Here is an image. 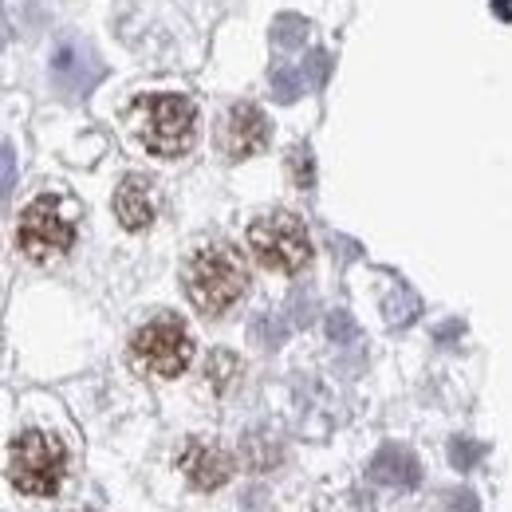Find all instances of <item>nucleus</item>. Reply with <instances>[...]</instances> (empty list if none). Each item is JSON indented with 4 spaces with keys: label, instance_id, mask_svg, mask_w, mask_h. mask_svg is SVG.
<instances>
[{
    "label": "nucleus",
    "instance_id": "f257e3e1",
    "mask_svg": "<svg viewBox=\"0 0 512 512\" xmlns=\"http://www.w3.org/2000/svg\"><path fill=\"white\" fill-rule=\"evenodd\" d=\"M249 288V272L237 249L201 245L186 264V296L201 316H225Z\"/></svg>",
    "mask_w": 512,
    "mask_h": 512
},
{
    "label": "nucleus",
    "instance_id": "f03ea898",
    "mask_svg": "<svg viewBox=\"0 0 512 512\" xmlns=\"http://www.w3.org/2000/svg\"><path fill=\"white\" fill-rule=\"evenodd\" d=\"M134 130L158 158H178L193 146L197 111L186 95H142L134 99Z\"/></svg>",
    "mask_w": 512,
    "mask_h": 512
},
{
    "label": "nucleus",
    "instance_id": "7ed1b4c3",
    "mask_svg": "<svg viewBox=\"0 0 512 512\" xmlns=\"http://www.w3.org/2000/svg\"><path fill=\"white\" fill-rule=\"evenodd\" d=\"M67 473V449L44 430H24L8 446V481L28 497H52Z\"/></svg>",
    "mask_w": 512,
    "mask_h": 512
},
{
    "label": "nucleus",
    "instance_id": "20e7f679",
    "mask_svg": "<svg viewBox=\"0 0 512 512\" xmlns=\"http://www.w3.org/2000/svg\"><path fill=\"white\" fill-rule=\"evenodd\" d=\"M193 359V339L186 323L178 316H154L142 323L130 339V363L142 375H158V379H178Z\"/></svg>",
    "mask_w": 512,
    "mask_h": 512
},
{
    "label": "nucleus",
    "instance_id": "39448f33",
    "mask_svg": "<svg viewBox=\"0 0 512 512\" xmlns=\"http://www.w3.org/2000/svg\"><path fill=\"white\" fill-rule=\"evenodd\" d=\"M249 249H253L256 264L268 272H300L312 260V237L304 229L300 217L292 213H264L249 225Z\"/></svg>",
    "mask_w": 512,
    "mask_h": 512
},
{
    "label": "nucleus",
    "instance_id": "423d86ee",
    "mask_svg": "<svg viewBox=\"0 0 512 512\" xmlns=\"http://www.w3.org/2000/svg\"><path fill=\"white\" fill-rule=\"evenodd\" d=\"M16 245L20 253L36 264H48V260H60V256L75 245V225L64 213V201L56 197H36L24 213H20V225H16Z\"/></svg>",
    "mask_w": 512,
    "mask_h": 512
},
{
    "label": "nucleus",
    "instance_id": "0eeeda50",
    "mask_svg": "<svg viewBox=\"0 0 512 512\" xmlns=\"http://www.w3.org/2000/svg\"><path fill=\"white\" fill-rule=\"evenodd\" d=\"M103 75V64L95 60V52L87 44H75L64 40L56 52H52V79L64 95H87Z\"/></svg>",
    "mask_w": 512,
    "mask_h": 512
},
{
    "label": "nucleus",
    "instance_id": "6e6552de",
    "mask_svg": "<svg viewBox=\"0 0 512 512\" xmlns=\"http://www.w3.org/2000/svg\"><path fill=\"white\" fill-rule=\"evenodd\" d=\"M178 465H182V473L190 477L193 489H205V493H209V489H221V485L233 477V457L217 446V442H201V438H190V442H186Z\"/></svg>",
    "mask_w": 512,
    "mask_h": 512
},
{
    "label": "nucleus",
    "instance_id": "1a4fd4ad",
    "mask_svg": "<svg viewBox=\"0 0 512 512\" xmlns=\"http://www.w3.org/2000/svg\"><path fill=\"white\" fill-rule=\"evenodd\" d=\"M268 134H272V127H268L264 111L253 107V103H237L229 111V119H225L221 142H225L229 158H253V154H260L268 146Z\"/></svg>",
    "mask_w": 512,
    "mask_h": 512
},
{
    "label": "nucleus",
    "instance_id": "9d476101",
    "mask_svg": "<svg viewBox=\"0 0 512 512\" xmlns=\"http://www.w3.org/2000/svg\"><path fill=\"white\" fill-rule=\"evenodd\" d=\"M115 217L130 233H138V229H146L154 221V193H150L146 178H138V174L123 178V186L115 190Z\"/></svg>",
    "mask_w": 512,
    "mask_h": 512
},
{
    "label": "nucleus",
    "instance_id": "9b49d317",
    "mask_svg": "<svg viewBox=\"0 0 512 512\" xmlns=\"http://www.w3.org/2000/svg\"><path fill=\"white\" fill-rule=\"evenodd\" d=\"M371 481L386 485V489H414L422 481V469L418 461L398 446H383L371 457Z\"/></svg>",
    "mask_w": 512,
    "mask_h": 512
},
{
    "label": "nucleus",
    "instance_id": "f8f14e48",
    "mask_svg": "<svg viewBox=\"0 0 512 512\" xmlns=\"http://www.w3.org/2000/svg\"><path fill=\"white\" fill-rule=\"evenodd\" d=\"M237 375H241V363H237L229 351H213V359H209V367H205L209 386H213L217 394H225L229 386L237 383Z\"/></svg>",
    "mask_w": 512,
    "mask_h": 512
},
{
    "label": "nucleus",
    "instance_id": "ddd939ff",
    "mask_svg": "<svg viewBox=\"0 0 512 512\" xmlns=\"http://www.w3.org/2000/svg\"><path fill=\"white\" fill-rule=\"evenodd\" d=\"M418 312H422V300H418L410 288H398V292L386 300V320L394 323V327L414 323V320H418Z\"/></svg>",
    "mask_w": 512,
    "mask_h": 512
},
{
    "label": "nucleus",
    "instance_id": "4468645a",
    "mask_svg": "<svg viewBox=\"0 0 512 512\" xmlns=\"http://www.w3.org/2000/svg\"><path fill=\"white\" fill-rule=\"evenodd\" d=\"M308 40V20L304 16H280L276 24H272V44L276 48H300Z\"/></svg>",
    "mask_w": 512,
    "mask_h": 512
},
{
    "label": "nucleus",
    "instance_id": "2eb2a0df",
    "mask_svg": "<svg viewBox=\"0 0 512 512\" xmlns=\"http://www.w3.org/2000/svg\"><path fill=\"white\" fill-rule=\"evenodd\" d=\"M304 87H308V83H304V71H292V67H276V71H272V99H276V103L300 99Z\"/></svg>",
    "mask_w": 512,
    "mask_h": 512
},
{
    "label": "nucleus",
    "instance_id": "dca6fc26",
    "mask_svg": "<svg viewBox=\"0 0 512 512\" xmlns=\"http://www.w3.org/2000/svg\"><path fill=\"white\" fill-rule=\"evenodd\" d=\"M288 170H292V182H296L300 190H312V186H316V162H312V150H308V146H296V150L288 154Z\"/></svg>",
    "mask_w": 512,
    "mask_h": 512
},
{
    "label": "nucleus",
    "instance_id": "f3484780",
    "mask_svg": "<svg viewBox=\"0 0 512 512\" xmlns=\"http://www.w3.org/2000/svg\"><path fill=\"white\" fill-rule=\"evenodd\" d=\"M284 335H288V327H284L280 316H256L253 320V339L260 347H280Z\"/></svg>",
    "mask_w": 512,
    "mask_h": 512
},
{
    "label": "nucleus",
    "instance_id": "a211bd4d",
    "mask_svg": "<svg viewBox=\"0 0 512 512\" xmlns=\"http://www.w3.org/2000/svg\"><path fill=\"white\" fill-rule=\"evenodd\" d=\"M481 457H485V446L473 442V438H453V442H449V461H453V469H473Z\"/></svg>",
    "mask_w": 512,
    "mask_h": 512
},
{
    "label": "nucleus",
    "instance_id": "6ab92c4d",
    "mask_svg": "<svg viewBox=\"0 0 512 512\" xmlns=\"http://www.w3.org/2000/svg\"><path fill=\"white\" fill-rule=\"evenodd\" d=\"M327 335H331L335 343H355V335H359V327H355V320H351L347 312H335V316L327 320Z\"/></svg>",
    "mask_w": 512,
    "mask_h": 512
},
{
    "label": "nucleus",
    "instance_id": "aec40b11",
    "mask_svg": "<svg viewBox=\"0 0 512 512\" xmlns=\"http://www.w3.org/2000/svg\"><path fill=\"white\" fill-rule=\"evenodd\" d=\"M327 71H331L327 52H312V56H308V64H304V79H308V87H323Z\"/></svg>",
    "mask_w": 512,
    "mask_h": 512
},
{
    "label": "nucleus",
    "instance_id": "412c9836",
    "mask_svg": "<svg viewBox=\"0 0 512 512\" xmlns=\"http://www.w3.org/2000/svg\"><path fill=\"white\" fill-rule=\"evenodd\" d=\"M446 512H481V501L469 489H453L446 501Z\"/></svg>",
    "mask_w": 512,
    "mask_h": 512
},
{
    "label": "nucleus",
    "instance_id": "4be33fe9",
    "mask_svg": "<svg viewBox=\"0 0 512 512\" xmlns=\"http://www.w3.org/2000/svg\"><path fill=\"white\" fill-rule=\"evenodd\" d=\"M12 186V146H4V193Z\"/></svg>",
    "mask_w": 512,
    "mask_h": 512
},
{
    "label": "nucleus",
    "instance_id": "5701e85b",
    "mask_svg": "<svg viewBox=\"0 0 512 512\" xmlns=\"http://www.w3.org/2000/svg\"><path fill=\"white\" fill-rule=\"evenodd\" d=\"M457 331H461V323H446V327H442V331H438V339H442V343H449V339H453V335H457Z\"/></svg>",
    "mask_w": 512,
    "mask_h": 512
}]
</instances>
